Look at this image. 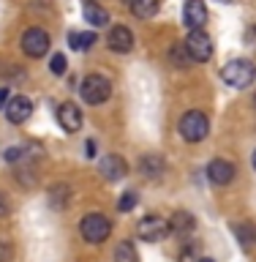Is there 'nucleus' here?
<instances>
[{
    "label": "nucleus",
    "mask_w": 256,
    "mask_h": 262,
    "mask_svg": "<svg viewBox=\"0 0 256 262\" xmlns=\"http://www.w3.org/2000/svg\"><path fill=\"white\" fill-rule=\"evenodd\" d=\"M6 159H8V161L22 159V147H8V150H6Z\"/></svg>",
    "instance_id": "obj_25"
},
{
    "label": "nucleus",
    "mask_w": 256,
    "mask_h": 262,
    "mask_svg": "<svg viewBox=\"0 0 256 262\" xmlns=\"http://www.w3.org/2000/svg\"><path fill=\"white\" fill-rule=\"evenodd\" d=\"M57 123L63 126L65 134H77V131L82 128V110L71 101L60 104L57 106Z\"/></svg>",
    "instance_id": "obj_10"
},
{
    "label": "nucleus",
    "mask_w": 256,
    "mask_h": 262,
    "mask_svg": "<svg viewBox=\"0 0 256 262\" xmlns=\"http://www.w3.org/2000/svg\"><path fill=\"white\" fill-rule=\"evenodd\" d=\"M221 3H235V0H221Z\"/></svg>",
    "instance_id": "obj_31"
},
{
    "label": "nucleus",
    "mask_w": 256,
    "mask_h": 262,
    "mask_svg": "<svg viewBox=\"0 0 256 262\" xmlns=\"http://www.w3.org/2000/svg\"><path fill=\"white\" fill-rule=\"evenodd\" d=\"M167 224H169V232L185 235V232H191V229L196 227V219L191 216V213H185V210H177L175 216H172V221H167Z\"/></svg>",
    "instance_id": "obj_15"
},
{
    "label": "nucleus",
    "mask_w": 256,
    "mask_h": 262,
    "mask_svg": "<svg viewBox=\"0 0 256 262\" xmlns=\"http://www.w3.org/2000/svg\"><path fill=\"white\" fill-rule=\"evenodd\" d=\"M106 44H109L112 52L118 55H126L134 49V33H131L126 25H114V28L109 30V38H106Z\"/></svg>",
    "instance_id": "obj_12"
},
{
    "label": "nucleus",
    "mask_w": 256,
    "mask_h": 262,
    "mask_svg": "<svg viewBox=\"0 0 256 262\" xmlns=\"http://www.w3.org/2000/svg\"><path fill=\"white\" fill-rule=\"evenodd\" d=\"M139 169H142V175H147V178H158L164 172V159L158 153H150L139 161Z\"/></svg>",
    "instance_id": "obj_17"
},
{
    "label": "nucleus",
    "mask_w": 256,
    "mask_h": 262,
    "mask_svg": "<svg viewBox=\"0 0 256 262\" xmlns=\"http://www.w3.org/2000/svg\"><path fill=\"white\" fill-rule=\"evenodd\" d=\"M183 22L191 30H202L204 25H207V6H204V0H185V6H183Z\"/></svg>",
    "instance_id": "obj_9"
},
{
    "label": "nucleus",
    "mask_w": 256,
    "mask_h": 262,
    "mask_svg": "<svg viewBox=\"0 0 256 262\" xmlns=\"http://www.w3.org/2000/svg\"><path fill=\"white\" fill-rule=\"evenodd\" d=\"M196 262H216V259H210V257H202V259H196Z\"/></svg>",
    "instance_id": "obj_29"
},
{
    "label": "nucleus",
    "mask_w": 256,
    "mask_h": 262,
    "mask_svg": "<svg viewBox=\"0 0 256 262\" xmlns=\"http://www.w3.org/2000/svg\"><path fill=\"white\" fill-rule=\"evenodd\" d=\"M65 69H68V60H65V55H63V52L52 55V63H49V71H52L55 77H63V74H65Z\"/></svg>",
    "instance_id": "obj_22"
},
{
    "label": "nucleus",
    "mask_w": 256,
    "mask_h": 262,
    "mask_svg": "<svg viewBox=\"0 0 256 262\" xmlns=\"http://www.w3.org/2000/svg\"><path fill=\"white\" fill-rule=\"evenodd\" d=\"M251 164H253V169H256V150H253V159H251Z\"/></svg>",
    "instance_id": "obj_30"
},
{
    "label": "nucleus",
    "mask_w": 256,
    "mask_h": 262,
    "mask_svg": "<svg viewBox=\"0 0 256 262\" xmlns=\"http://www.w3.org/2000/svg\"><path fill=\"white\" fill-rule=\"evenodd\" d=\"M114 262H139V254L134 249V243L123 241L118 249H114Z\"/></svg>",
    "instance_id": "obj_19"
},
{
    "label": "nucleus",
    "mask_w": 256,
    "mask_h": 262,
    "mask_svg": "<svg viewBox=\"0 0 256 262\" xmlns=\"http://www.w3.org/2000/svg\"><path fill=\"white\" fill-rule=\"evenodd\" d=\"M68 41H71L74 49H85V52H87V49L96 44V33L93 30H87V33H71Z\"/></svg>",
    "instance_id": "obj_20"
},
{
    "label": "nucleus",
    "mask_w": 256,
    "mask_h": 262,
    "mask_svg": "<svg viewBox=\"0 0 256 262\" xmlns=\"http://www.w3.org/2000/svg\"><path fill=\"white\" fill-rule=\"evenodd\" d=\"M82 14H85V19L93 25V28H104V25L109 22V11H106V8H101L98 3H85Z\"/></svg>",
    "instance_id": "obj_16"
},
{
    "label": "nucleus",
    "mask_w": 256,
    "mask_h": 262,
    "mask_svg": "<svg viewBox=\"0 0 256 262\" xmlns=\"http://www.w3.org/2000/svg\"><path fill=\"white\" fill-rule=\"evenodd\" d=\"M177 128H180V137H183L185 142H202V139L210 134V120H207L204 112L191 110V112H185L183 118H180Z\"/></svg>",
    "instance_id": "obj_2"
},
{
    "label": "nucleus",
    "mask_w": 256,
    "mask_h": 262,
    "mask_svg": "<svg viewBox=\"0 0 256 262\" xmlns=\"http://www.w3.org/2000/svg\"><path fill=\"white\" fill-rule=\"evenodd\" d=\"M253 106H256V96H253Z\"/></svg>",
    "instance_id": "obj_32"
},
{
    "label": "nucleus",
    "mask_w": 256,
    "mask_h": 262,
    "mask_svg": "<svg viewBox=\"0 0 256 262\" xmlns=\"http://www.w3.org/2000/svg\"><path fill=\"white\" fill-rule=\"evenodd\" d=\"M11 257H14V249L6 241H0V262H11Z\"/></svg>",
    "instance_id": "obj_24"
},
{
    "label": "nucleus",
    "mask_w": 256,
    "mask_h": 262,
    "mask_svg": "<svg viewBox=\"0 0 256 262\" xmlns=\"http://www.w3.org/2000/svg\"><path fill=\"white\" fill-rule=\"evenodd\" d=\"M3 216H8V202H6V196L0 194V219Z\"/></svg>",
    "instance_id": "obj_26"
},
{
    "label": "nucleus",
    "mask_w": 256,
    "mask_h": 262,
    "mask_svg": "<svg viewBox=\"0 0 256 262\" xmlns=\"http://www.w3.org/2000/svg\"><path fill=\"white\" fill-rule=\"evenodd\" d=\"M22 52L28 57H44L49 52V33L41 28H30L22 36Z\"/></svg>",
    "instance_id": "obj_6"
},
{
    "label": "nucleus",
    "mask_w": 256,
    "mask_h": 262,
    "mask_svg": "<svg viewBox=\"0 0 256 262\" xmlns=\"http://www.w3.org/2000/svg\"><path fill=\"white\" fill-rule=\"evenodd\" d=\"M49 196H52V205L55 208H60V205H68V196H71V188L68 186H60L57 183L52 191H49Z\"/></svg>",
    "instance_id": "obj_21"
},
{
    "label": "nucleus",
    "mask_w": 256,
    "mask_h": 262,
    "mask_svg": "<svg viewBox=\"0 0 256 262\" xmlns=\"http://www.w3.org/2000/svg\"><path fill=\"white\" fill-rule=\"evenodd\" d=\"M235 175H237L235 164L226 161V159H213V161L207 164V178H210V183H216V186L232 183Z\"/></svg>",
    "instance_id": "obj_11"
},
{
    "label": "nucleus",
    "mask_w": 256,
    "mask_h": 262,
    "mask_svg": "<svg viewBox=\"0 0 256 262\" xmlns=\"http://www.w3.org/2000/svg\"><path fill=\"white\" fill-rule=\"evenodd\" d=\"M85 156H90V159H93V156H96V142H93V139H90V142H87V153Z\"/></svg>",
    "instance_id": "obj_28"
},
{
    "label": "nucleus",
    "mask_w": 256,
    "mask_h": 262,
    "mask_svg": "<svg viewBox=\"0 0 256 262\" xmlns=\"http://www.w3.org/2000/svg\"><path fill=\"white\" fill-rule=\"evenodd\" d=\"M87 3H96V0H87Z\"/></svg>",
    "instance_id": "obj_33"
},
{
    "label": "nucleus",
    "mask_w": 256,
    "mask_h": 262,
    "mask_svg": "<svg viewBox=\"0 0 256 262\" xmlns=\"http://www.w3.org/2000/svg\"><path fill=\"white\" fill-rule=\"evenodd\" d=\"M3 112H6V120L8 123L19 126V123H25L33 115V104H30L28 96H14V98H8V104H6Z\"/></svg>",
    "instance_id": "obj_8"
},
{
    "label": "nucleus",
    "mask_w": 256,
    "mask_h": 262,
    "mask_svg": "<svg viewBox=\"0 0 256 262\" xmlns=\"http://www.w3.org/2000/svg\"><path fill=\"white\" fill-rule=\"evenodd\" d=\"M6 104H8V90L0 88V110H6Z\"/></svg>",
    "instance_id": "obj_27"
},
{
    "label": "nucleus",
    "mask_w": 256,
    "mask_h": 262,
    "mask_svg": "<svg viewBox=\"0 0 256 262\" xmlns=\"http://www.w3.org/2000/svg\"><path fill=\"white\" fill-rule=\"evenodd\" d=\"M79 93H82V101L90 104V106L104 104L106 98L112 96V82L106 77H101V74H90V77H85V82H82Z\"/></svg>",
    "instance_id": "obj_4"
},
{
    "label": "nucleus",
    "mask_w": 256,
    "mask_h": 262,
    "mask_svg": "<svg viewBox=\"0 0 256 262\" xmlns=\"http://www.w3.org/2000/svg\"><path fill=\"white\" fill-rule=\"evenodd\" d=\"M136 232H139V237H142V241H147V243H161L164 237L169 235V224H167L164 219H158V216H145V219L136 224Z\"/></svg>",
    "instance_id": "obj_7"
},
{
    "label": "nucleus",
    "mask_w": 256,
    "mask_h": 262,
    "mask_svg": "<svg viewBox=\"0 0 256 262\" xmlns=\"http://www.w3.org/2000/svg\"><path fill=\"white\" fill-rule=\"evenodd\" d=\"M98 169H101V175L109 180V183H114V180H123L128 175V164L120 159V156H114V153H106L101 164H98Z\"/></svg>",
    "instance_id": "obj_13"
},
{
    "label": "nucleus",
    "mask_w": 256,
    "mask_h": 262,
    "mask_svg": "<svg viewBox=\"0 0 256 262\" xmlns=\"http://www.w3.org/2000/svg\"><path fill=\"white\" fill-rule=\"evenodd\" d=\"M112 232V221L104 216V213H87L85 219L79 221V235L85 237L87 243H104Z\"/></svg>",
    "instance_id": "obj_3"
},
{
    "label": "nucleus",
    "mask_w": 256,
    "mask_h": 262,
    "mask_svg": "<svg viewBox=\"0 0 256 262\" xmlns=\"http://www.w3.org/2000/svg\"><path fill=\"white\" fill-rule=\"evenodd\" d=\"M131 11L139 19H150L158 14V0H131Z\"/></svg>",
    "instance_id": "obj_18"
},
{
    "label": "nucleus",
    "mask_w": 256,
    "mask_h": 262,
    "mask_svg": "<svg viewBox=\"0 0 256 262\" xmlns=\"http://www.w3.org/2000/svg\"><path fill=\"white\" fill-rule=\"evenodd\" d=\"M134 208H136V194H134V191L123 194L120 202H118V210H120V213H128V210H134Z\"/></svg>",
    "instance_id": "obj_23"
},
{
    "label": "nucleus",
    "mask_w": 256,
    "mask_h": 262,
    "mask_svg": "<svg viewBox=\"0 0 256 262\" xmlns=\"http://www.w3.org/2000/svg\"><path fill=\"white\" fill-rule=\"evenodd\" d=\"M229 229H232V235L237 237V243H240L245 251H251L256 246V227L251 221H235V224H229Z\"/></svg>",
    "instance_id": "obj_14"
},
{
    "label": "nucleus",
    "mask_w": 256,
    "mask_h": 262,
    "mask_svg": "<svg viewBox=\"0 0 256 262\" xmlns=\"http://www.w3.org/2000/svg\"><path fill=\"white\" fill-rule=\"evenodd\" d=\"M253 77H256V69H253L251 60H245V57L229 60L224 69H221V79H224L229 88H237V90L248 88L251 82H253Z\"/></svg>",
    "instance_id": "obj_1"
},
{
    "label": "nucleus",
    "mask_w": 256,
    "mask_h": 262,
    "mask_svg": "<svg viewBox=\"0 0 256 262\" xmlns=\"http://www.w3.org/2000/svg\"><path fill=\"white\" fill-rule=\"evenodd\" d=\"M183 47H185L188 57L196 60V63L210 60V55H213V41H210V36L204 30H191V33H188V38L183 41Z\"/></svg>",
    "instance_id": "obj_5"
}]
</instances>
